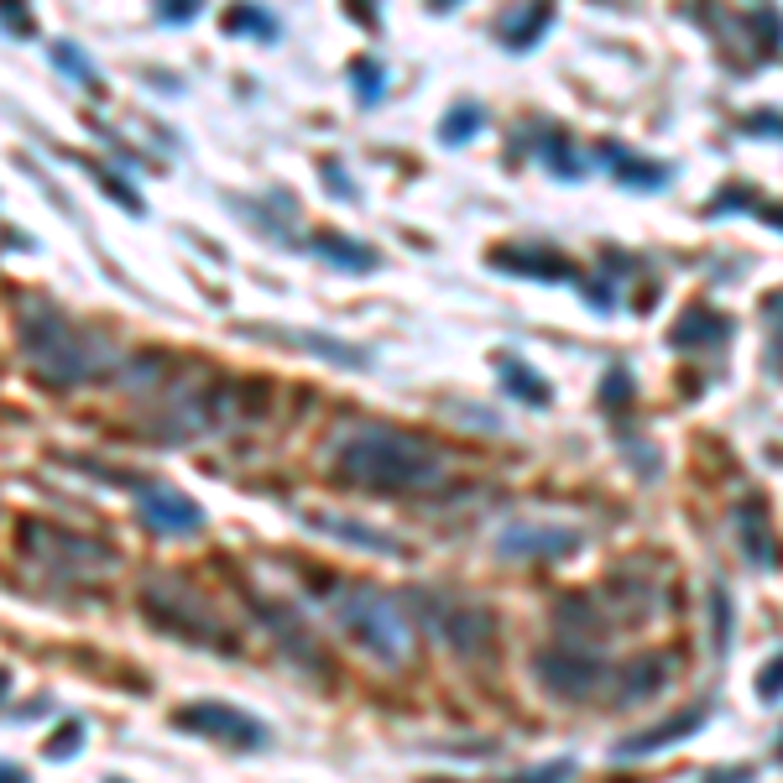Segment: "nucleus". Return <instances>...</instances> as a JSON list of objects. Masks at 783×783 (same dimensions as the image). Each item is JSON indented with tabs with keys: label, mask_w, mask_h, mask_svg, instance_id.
<instances>
[{
	"label": "nucleus",
	"mask_w": 783,
	"mask_h": 783,
	"mask_svg": "<svg viewBox=\"0 0 783 783\" xmlns=\"http://www.w3.org/2000/svg\"><path fill=\"white\" fill-rule=\"evenodd\" d=\"M334 476L355 480L361 491H413V486L439 476V459L429 455L413 434L366 423V429H355V434L340 444Z\"/></svg>",
	"instance_id": "1"
},
{
	"label": "nucleus",
	"mask_w": 783,
	"mask_h": 783,
	"mask_svg": "<svg viewBox=\"0 0 783 783\" xmlns=\"http://www.w3.org/2000/svg\"><path fill=\"white\" fill-rule=\"evenodd\" d=\"M334 616H340V627H345L366 653H376L382 663H402V658L413 653L408 616H402L397 601L382 595V590H371V586L345 590V595L334 601Z\"/></svg>",
	"instance_id": "2"
},
{
	"label": "nucleus",
	"mask_w": 783,
	"mask_h": 783,
	"mask_svg": "<svg viewBox=\"0 0 783 783\" xmlns=\"http://www.w3.org/2000/svg\"><path fill=\"white\" fill-rule=\"evenodd\" d=\"M141 606L152 616L157 627L178 632V637H189V643H209V648H236V632L219 622V611L189 590L183 580H152V586L141 590Z\"/></svg>",
	"instance_id": "3"
},
{
	"label": "nucleus",
	"mask_w": 783,
	"mask_h": 783,
	"mask_svg": "<svg viewBox=\"0 0 783 783\" xmlns=\"http://www.w3.org/2000/svg\"><path fill=\"white\" fill-rule=\"evenodd\" d=\"M22 350L26 361L47 376H64V382H79L89 376V350L84 340L73 334L64 314H43V319H22Z\"/></svg>",
	"instance_id": "4"
},
{
	"label": "nucleus",
	"mask_w": 783,
	"mask_h": 783,
	"mask_svg": "<svg viewBox=\"0 0 783 783\" xmlns=\"http://www.w3.org/2000/svg\"><path fill=\"white\" fill-rule=\"evenodd\" d=\"M178 726L183 731H204V737L215 741H236V747H266V726L257 716H246V711H230V705H215V700H204V705H189V711H178Z\"/></svg>",
	"instance_id": "5"
},
{
	"label": "nucleus",
	"mask_w": 783,
	"mask_h": 783,
	"mask_svg": "<svg viewBox=\"0 0 783 783\" xmlns=\"http://www.w3.org/2000/svg\"><path fill=\"white\" fill-rule=\"evenodd\" d=\"M141 522H147L152 533H162V538H183V533H198V527H204V512H198L183 491L147 480V486H141Z\"/></svg>",
	"instance_id": "6"
},
{
	"label": "nucleus",
	"mask_w": 783,
	"mask_h": 783,
	"mask_svg": "<svg viewBox=\"0 0 783 783\" xmlns=\"http://www.w3.org/2000/svg\"><path fill=\"white\" fill-rule=\"evenodd\" d=\"M538 679H544L554 695L586 700L590 690H595V679H601V663L586 658V653H544V658H538Z\"/></svg>",
	"instance_id": "7"
},
{
	"label": "nucleus",
	"mask_w": 783,
	"mask_h": 783,
	"mask_svg": "<svg viewBox=\"0 0 783 783\" xmlns=\"http://www.w3.org/2000/svg\"><path fill=\"white\" fill-rule=\"evenodd\" d=\"M580 544L565 527H507L501 533V554H569Z\"/></svg>",
	"instance_id": "8"
},
{
	"label": "nucleus",
	"mask_w": 783,
	"mask_h": 783,
	"mask_svg": "<svg viewBox=\"0 0 783 783\" xmlns=\"http://www.w3.org/2000/svg\"><path fill=\"white\" fill-rule=\"evenodd\" d=\"M737 538L741 548H747V559L752 565H779V544L768 538V522H762V501H741V512H737Z\"/></svg>",
	"instance_id": "9"
},
{
	"label": "nucleus",
	"mask_w": 783,
	"mask_h": 783,
	"mask_svg": "<svg viewBox=\"0 0 783 783\" xmlns=\"http://www.w3.org/2000/svg\"><path fill=\"white\" fill-rule=\"evenodd\" d=\"M700 716H705V711H679L674 720H663V726H653V731H637L632 741H622V747H616V758H637V752H658V747H669V741H679L684 731H695V726H700Z\"/></svg>",
	"instance_id": "10"
},
{
	"label": "nucleus",
	"mask_w": 783,
	"mask_h": 783,
	"mask_svg": "<svg viewBox=\"0 0 783 783\" xmlns=\"http://www.w3.org/2000/svg\"><path fill=\"white\" fill-rule=\"evenodd\" d=\"M497 266H518V272H538L544 283H575V266L554 251H497Z\"/></svg>",
	"instance_id": "11"
},
{
	"label": "nucleus",
	"mask_w": 783,
	"mask_h": 783,
	"mask_svg": "<svg viewBox=\"0 0 783 783\" xmlns=\"http://www.w3.org/2000/svg\"><path fill=\"white\" fill-rule=\"evenodd\" d=\"M314 527L319 533H334V538H345V544H361V548H376V554H408L402 544H392V538H371L366 527L361 522H345V518H325V512H314Z\"/></svg>",
	"instance_id": "12"
},
{
	"label": "nucleus",
	"mask_w": 783,
	"mask_h": 783,
	"mask_svg": "<svg viewBox=\"0 0 783 783\" xmlns=\"http://www.w3.org/2000/svg\"><path fill=\"white\" fill-rule=\"evenodd\" d=\"M501 361V382H507V392H527V402H533V408H548V397H554V392H548V382L544 376H538V371H527V366H518V361H512V355H497Z\"/></svg>",
	"instance_id": "13"
},
{
	"label": "nucleus",
	"mask_w": 783,
	"mask_h": 783,
	"mask_svg": "<svg viewBox=\"0 0 783 783\" xmlns=\"http://www.w3.org/2000/svg\"><path fill=\"white\" fill-rule=\"evenodd\" d=\"M690 325L674 329V345H711V340H726L731 325L720 319V314H684Z\"/></svg>",
	"instance_id": "14"
},
{
	"label": "nucleus",
	"mask_w": 783,
	"mask_h": 783,
	"mask_svg": "<svg viewBox=\"0 0 783 783\" xmlns=\"http://www.w3.org/2000/svg\"><path fill=\"white\" fill-rule=\"evenodd\" d=\"M325 257H334V261H345V266H376V257H371L366 246H340V240H329V236H319L314 240Z\"/></svg>",
	"instance_id": "15"
},
{
	"label": "nucleus",
	"mask_w": 783,
	"mask_h": 783,
	"mask_svg": "<svg viewBox=\"0 0 783 783\" xmlns=\"http://www.w3.org/2000/svg\"><path fill=\"white\" fill-rule=\"evenodd\" d=\"M480 126V110H470V105H459L450 121H444V141H465L470 130Z\"/></svg>",
	"instance_id": "16"
},
{
	"label": "nucleus",
	"mask_w": 783,
	"mask_h": 783,
	"mask_svg": "<svg viewBox=\"0 0 783 783\" xmlns=\"http://www.w3.org/2000/svg\"><path fill=\"white\" fill-rule=\"evenodd\" d=\"M758 690H762V700H779L783 695V653H779V663H768L758 674Z\"/></svg>",
	"instance_id": "17"
}]
</instances>
